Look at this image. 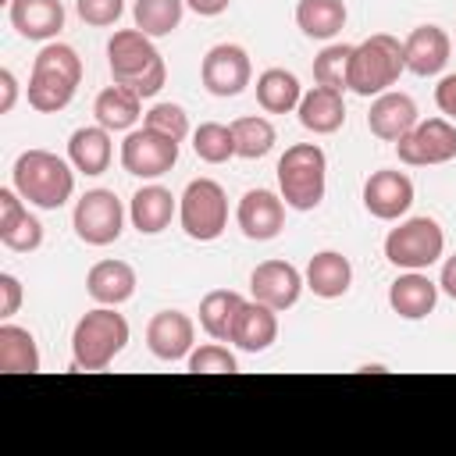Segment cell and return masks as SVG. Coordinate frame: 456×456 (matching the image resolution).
I'll return each mask as SVG.
<instances>
[{"label":"cell","mask_w":456,"mask_h":456,"mask_svg":"<svg viewBox=\"0 0 456 456\" xmlns=\"http://www.w3.org/2000/svg\"><path fill=\"white\" fill-rule=\"evenodd\" d=\"M303 274L289 264V260H264L253 267L249 274V292L256 303H267L271 310H289L299 303V292H303Z\"/></svg>","instance_id":"obj_14"},{"label":"cell","mask_w":456,"mask_h":456,"mask_svg":"<svg viewBox=\"0 0 456 456\" xmlns=\"http://www.w3.org/2000/svg\"><path fill=\"white\" fill-rule=\"evenodd\" d=\"M296 114H299V125H303L306 132H314V135H331V132H338V128L346 125V100H342L338 89L314 86V89L303 93Z\"/></svg>","instance_id":"obj_22"},{"label":"cell","mask_w":456,"mask_h":456,"mask_svg":"<svg viewBox=\"0 0 456 456\" xmlns=\"http://www.w3.org/2000/svg\"><path fill=\"white\" fill-rule=\"evenodd\" d=\"M11 25L21 39L46 43L64 28V4L61 0H7Z\"/></svg>","instance_id":"obj_20"},{"label":"cell","mask_w":456,"mask_h":456,"mask_svg":"<svg viewBox=\"0 0 456 456\" xmlns=\"http://www.w3.org/2000/svg\"><path fill=\"white\" fill-rule=\"evenodd\" d=\"M114 157V146H110V132L103 125H86V128H75L71 139H68V160L75 171L82 175H103L107 164Z\"/></svg>","instance_id":"obj_27"},{"label":"cell","mask_w":456,"mask_h":456,"mask_svg":"<svg viewBox=\"0 0 456 456\" xmlns=\"http://www.w3.org/2000/svg\"><path fill=\"white\" fill-rule=\"evenodd\" d=\"M417 121H420V118H417L413 96L392 93V89L381 93V96H374V103H370V110H367V128H370V135H378V139H385V142H399Z\"/></svg>","instance_id":"obj_19"},{"label":"cell","mask_w":456,"mask_h":456,"mask_svg":"<svg viewBox=\"0 0 456 456\" xmlns=\"http://www.w3.org/2000/svg\"><path fill=\"white\" fill-rule=\"evenodd\" d=\"M192 338H196V324L189 314L182 310H160L150 317L146 324V346L157 360L175 363V360H189L192 353Z\"/></svg>","instance_id":"obj_15"},{"label":"cell","mask_w":456,"mask_h":456,"mask_svg":"<svg viewBox=\"0 0 456 456\" xmlns=\"http://www.w3.org/2000/svg\"><path fill=\"white\" fill-rule=\"evenodd\" d=\"M75 11H78V18H82L86 25L107 28V25H114V21L121 18L125 0H75Z\"/></svg>","instance_id":"obj_39"},{"label":"cell","mask_w":456,"mask_h":456,"mask_svg":"<svg viewBox=\"0 0 456 456\" xmlns=\"http://www.w3.org/2000/svg\"><path fill=\"white\" fill-rule=\"evenodd\" d=\"M182 11H185V0H135L132 18H135L139 32L157 39V36H171L178 28Z\"/></svg>","instance_id":"obj_34"},{"label":"cell","mask_w":456,"mask_h":456,"mask_svg":"<svg viewBox=\"0 0 456 456\" xmlns=\"http://www.w3.org/2000/svg\"><path fill=\"white\" fill-rule=\"evenodd\" d=\"M235 221H239V228H242L246 239L267 242V239H274L285 228V200L274 196L271 189H249L239 200Z\"/></svg>","instance_id":"obj_16"},{"label":"cell","mask_w":456,"mask_h":456,"mask_svg":"<svg viewBox=\"0 0 456 456\" xmlns=\"http://www.w3.org/2000/svg\"><path fill=\"white\" fill-rule=\"evenodd\" d=\"M0 242L14 253H32L43 246V224H39V217L28 214V207L14 185L0 189Z\"/></svg>","instance_id":"obj_17"},{"label":"cell","mask_w":456,"mask_h":456,"mask_svg":"<svg viewBox=\"0 0 456 456\" xmlns=\"http://www.w3.org/2000/svg\"><path fill=\"white\" fill-rule=\"evenodd\" d=\"M82 82V57L68 43H46L28 75V107L39 114H57L75 100V89Z\"/></svg>","instance_id":"obj_2"},{"label":"cell","mask_w":456,"mask_h":456,"mask_svg":"<svg viewBox=\"0 0 456 456\" xmlns=\"http://www.w3.org/2000/svg\"><path fill=\"white\" fill-rule=\"evenodd\" d=\"M406 71V57H403V43L388 32H374L363 43L353 46L349 57V89L356 96H381L388 93L399 75Z\"/></svg>","instance_id":"obj_6"},{"label":"cell","mask_w":456,"mask_h":456,"mask_svg":"<svg viewBox=\"0 0 456 456\" xmlns=\"http://www.w3.org/2000/svg\"><path fill=\"white\" fill-rule=\"evenodd\" d=\"M107 64H110V78L118 86L135 89L142 100L157 96L167 82V68L160 50L153 46V39L139 28H118L107 43Z\"/></svg>","instance_id":"obj_1"},{"label":"cell","mask_w":456,"mask_h":456,"mask_svg":"<svg viewBox=\"0 0 456 456\" xmlns=\"http://www.w3.org/2000/svg\"><path fill=\"white\" fill-rule=\"evenodd\" d=\"M449 36L445 28L438 25H417L406 39H403V57H406V71L428 78V75H438L445 64H449Z\"/></svg>","instance_id":"obj_18"},{"label":"cell","mask_w":456,"mask_h":456,"mask_svg":"<svg viewBox=\"0 0 456 456\" xmlns=\"http://www.w3.org/2000/svg\"><path fill=\"white\" fill-rule=\"evenodd\" d=\"M349 57H353V46H346V43L324 46V50L314 57V82L346 93V89H349Z\"/></svg>","instance_id":"obj_36"},{"label":"cell","mask_w":456,"mask_h":456,"mask_svg":"<svg viewBox=\"0 0 456 456\" xmlns=\"http://www.w3.org/2000/svg\"><path fill=\"white\" fill-rule=\"evenodd\" d=\"M93 114H96V125H103L107 132H132V125L142 118V96L114 82L96 96Z\"/></svg>","instance_id":"obj_28"},{"label":"cell","mask_w":456,"mask_h":456,"mask_svg":"<svg viewBox=\"0 0 456 456\" xmlns=\"http://www.w3.org/2000/svg\"><path fill=\"white\" fill-rule=\"evenodd\" d=\"M175 214H178V203H175L171 189H164V185H142V189H135V196L128 203V217L139 235H160Z\"/></svg>","instance_id":"obj_24"},{"label":"cell","mask_w":456,"mask_h":456,"mask_svg":"<svg viewBox=\"0 0 456 456\" xmlns=\"http://www.w3.org/2000/svg\"><path fill=\"white\" fill-rule=\"evenodd\" d=\"M303 100V86L292 71L285 68H267L260 78H256V103L267 110V114H289L296 110Z\"/></svg>","instance_id":"obj_32"},{"label":"cell","mask_w":456,"mask_h":456,"mask_svg":"<svg viewBox=\"0 0 456 456\" xmlns=\"http://www.w3.org/2000/svg\"><path fill=\"white\" fill-rule=\"evenodd\" d=\"M86 292L96 303H103V306H118V303L132 299V292H135L132 264H125V260H100V264H93L89 274H86Z\"/></svg>","instance_id":"obj_25"},{"label":"cell","mask_w":456,"mask_h":456,"mask_svg":"<svg viewBox=\"0 0 456 456\" xmlns=\"http://www.w3.org/2000/svg\"><path fill=\"white\" fill-rule=\"evenodd\" d=\"M228 4L232 0H185V7L196 11L200 18H217L221 11H228Z\"/></svg>","instance_id":"obj_43"},{"label":"cell","mask_w":456,"mask_h":456,"mask_svg":"<svg viewBox=\"0 0 456 456\" xmlns=\"http://www.w3.org/2000/svg\"><path fill=\"white\" fill-rule=\"evenodd\" d=\"M232 139H235V157L242 160H260L274 150V125L260 114H249V118H235L232 121Z\"/></svg>","instance_id":"obj_33"},{"label":"cell","mask_w":456,"mask_h":456,"mask_svg":"<svg viewBox=\"0 0 456 456\" xmlns=\"http://www.w3.org/2000/svg\"><path fill=\"white\" fill-rule=\"evenodd\" d=\"M346 4L342 0H299L296 4V25L310 39H335L346 28Z\"/></svg>","instance_id":"obj_31"},{"label":"cell","mask_w":456,"mask_h":456,"mask_svg":"<svg viewBox=\"0 0 456 456\" xmlns=\"http://www.w3.org/2000/svg\"><path fill=\"white\" fill-rule=\"evenodd\" d=\"M178 164V142L153 128H132L121 142V167L135 178H160Z\"/></svg>","instance_id":"obj_10"},{"label":"cell","mask_w":456,"mask_h":456,"mask_svg":"<svg viewBox=\"0 0 456 456\" xmlns=\"http://www.w3.org/2000/svg\"><path fill=\"white\" fill-rule=\"evenodd\" d=\"M438 303V281H431L420 271H406L388 285V306L403 321H420L435 310Z\"/></svg>","instance_id":"obj_21"},{"label":"cell","mask_w":456,"mask_h":456,"mask_svg":"<svg viewBox=\"0 0 456 456\" xmlns=\"http://www.w3.org/2000/svg\"><path fill=\"white\" fill-rule=\"evenodd\" d=\"M128 346V321L114 306H96L78 317L71 331V367L75 370H103Z\"/></svg>","instance_id":"obj_4"},{"label":"cell","mask_w":456,"mask_h":456,"mask_svg":"<svg viewBox=\"0 0 456 456\" xmlns=\"http://www.w3.org/2000/svg\"><path fill=\"white\" fill-rule=\"evenodd\" d=\"M435 103L442 114L456 118V75H445L438 86H435Z\"/></svg>","instance_id":"obj_41"},{"label":"cell","mask_w":456,"mask_h":456,"mask_svg":"<svg viewBox=\"0 0 456 456\" xmlns=\"http://www.w3.org/2000/svg\"><path fill=\"white\" fill-rule=\"evenodd\" d=\"M185 363H189L192 374H235V370H239L235 353H232L228 346H221L217 338L207 342V346H200V349H192Z\"/></svg>","instance_id":"obj_37"},{"label":"cell","mask_w":456,"mask_h":456,"mask_svg":"<svg viewBox=\"0 0 456 456\" xmlns=\"http://www.w3.org/2000/svg\"><path fill=\"white\" fill-rule=\"evenodd\" d=\"M445 249V235L438 228L435 217H410L399 221V228H392L385 235V256L388 264L403 267V271H424L431 267Z\"/></svg>","instance_id":"obj_8"},{"label":"cell","mask_w":456,"mask_h":456,"mask_svg":"<svg viewBox=\"0 0 456 456\" xmlns=\"http://www.w3.org/2000/svg\"><path fill=\"white\" fill-rule=\"evenodd\" d=\"M395 153L410 167L445 164L456 157V128L445 118H424L395 142Z\"/></svg>","instance_id":"obj_11"},{"label":"cell","mask_w":456,"mask_h":456,"mask_svg":"<svg viewBox=\"0 0 456 456\" xmlns=\"http://www.w3.org/2000/svg\"><path fill=\"white\" fill-rule=\"evenodd\" d=\"M142 125L153 128V132H160V135H171L175 142H182L189 135V114L178 103H153L146 110V121Z\"/></svg>","instance_id":"obj_38"},{"label":"cell","mask_w":456,"mask_h":456,"mask_svg":"<svg viewBox=\"0 0 456 456\" xmlns=\"http://www.w3.org/2000/svg\"><path fill=\"white\" fill-rule=\"evenodd\" d=\"M274 338H278V310H271L267 303L246 299V306H242V314L235 321L232 342L242 353H264V349H271Z\"/></svg>","instance_id":"obj_26"},{"label":"cell","mask_w":456,"mask_h":456,"mask_svg":"<svg viewBox=\"0 0 456 456\" xmlns=\"http://www.w3.org/2000/svg\"><path fill=\"white\" fill-rule=\"evenodd\" d=\"M438 289L449 296V299H456V253L442 264V274H438Z\"/></svg>","instance_id":"obj_44"},{"label":"cell","mask_w":456,"mask_h":456,"mask_svg":"<svg viewBox=\"0 0 456 456\" xmlns=\"http://www.w3.org/2000/svg\"><path fill=\"white\" fill-rule=\"evenodd\" d=\"M242 306H246V299L235 289H214L200 303V328L217 342H232V331H235Z\"/></svg>","instance_id":"obj_29"},{"label":"cell","mask_w":456,"mask_h":456,"mask_svg":"<svg viewBox=\"0 0 456 456\" xmlns=\"http://www.w3.org/2000/svg\"><path fill=\"white\" fill-rule=\"evenodd\" d=\"M0 89H4V100H0V114H11L14 110V100H18V82H14V75L4 68L0 71Z\"/></svg>","instance_id":"obj_42"},{"label":"cell","mask_w":456,"mask_h":456,"mask_svg":"<svg viewBox=\"0 0 456 456\" xmlns=\"http://www.w3.org/2000/svg\"><path fill=\"white\" fill-rule=\"evenodd\" d=\"M39 370V346L28 328L0 324V374H36Z\"/></svg>","instance_id":"obj_30"},{"label":"cell","mask_w":456,"mask_h":456,"mask_svg":"<svg viewBox=\"0 0 456 456\" xmlns=\"http://www.w3.org/2000/svg\"><path fill=\"white\" fill-rule=\"evenodd\" d=\"M363 207L378 221H399L413 207V182L406 171L381 167L363 182Z\"/></svg>","instance_id":"obj_13"},{"label":"cell","mask_w":456,"mask_h":456,"mask_svg":"<svg viewBox=\"0 0 456 456\" xmlns=\"http://www.w3.org/2000/svg\"><path fill=\"white\" fill-rule=\"evenodd\" d=\"M71 228L86 246H110L125 232V207L114 189H89L71 210Z\"/></svg>","instance_id":"obj_9"},{"label":"cell","mask_w":456,"mask_h":456,"mask_svg":"<svg viewBox=\"0 0 456 456\" xmlns=\"http://www.w3.org/2000/svg\"><path fill=\"white\" fill-rule=\"evenodd\" d=\"M328 189V157L317 142H292L278 157V192L292 210H317Z\"/></svg>","instance_id":"obj_5"},{"label":"cell","mask_w":456,"mask_h":456,"mask_svg":"<svg viewBox=\"0 0 456 456\" xmlns=\"http://www.w3.org/2000/svg\"><path fill=\"white\" fill-rule=\"evenodd\" d=\"M182 232L196 242H214L228 228V196L214 178H192L178 196Z\"/></svg>","instance_id":"obj_7"},{"label":"cell","mask_w":456,"mask_h":456,"mask_svg":"<svg viewBox=\"0 0 456 456\" xmlns=\"http://www.w3.org/2000/svg\"><path fill=\"white\" fill-rule=\"evenodd\" d=\"M11 185L21 192L25 203L39 210H57L75 192V171H71V160L50 150H25L11 167Z\"/></svg>","instance_id":"obj_3"},{"label":"cell","mask_w":456,"mask_h":456,"mask_svg":"<svg viewBox=\"0 0 456 456\" xmlns=\"http://www.w3.org/2000/svg\"><path fill=\"white\" fill-rule=\"evenodd\" d=\"M200 78H203V89L210 96H239L249 78H253V64H249V53L235 43H217L203 53L200 61Z\"/></svg>","instance_id":"obj_12"},{"label":"cell","mask_w":456,"mask_h":456,"mask_svg":"<svg viewBox=\"0 0 456 456\" xmlns=\"http://www.w3.org/2000/svg\"><path fill=\"white\" fill-rule=\"evenodd\" d=\"M192 153L203 164H224L235 157V139H232V125L221 121H203L192 132Z\"/></svg>","instance_id":"obj_35"},{"label":"cell","mask_w":456,"mask_h":456,"mask_svg":"<svg viewBox=\"0 0 456 456\" xmlns=\"http://www.w3.org/2000/svg\"><path fill=\"white\" fill-rule=\"evenodd\" d=\"M303 281H306V289H310L314 296H321V299H338V296H346L349 285H353V264H349V256H342L338 249H321V253L310 256Z\"/></svg>","instance_id":"obj_23"},{"label":"cell","mask_w":456,"mask_h":456,"mask_svg":"<svg viewBox=\"0 0 456 456\" xmlns=\"http://www.w3.org/2000/svg\"><path fill=\"white\" fill-rule=\"evenodd\" d=\"M18 306H21V281H18L11 271H4V274H0V317H4V321L14 317Z\"/></svg>","instance_id":"obj_40"}]
</instances>
